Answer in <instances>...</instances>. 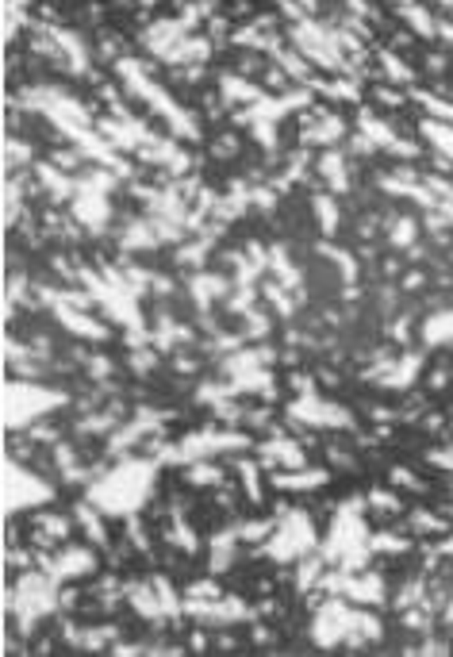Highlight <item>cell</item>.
Segmentation results:
<instances>
[{
    "mask_svg": "<svg viewBox=\"0 0 453 657\" xmlns=\"http://www.w3.org/2000/svg\"><path fill=\"white\" fill-rule=\"evenodd\" d=\"M150 484H154L150 462H123L112 473H104L100 484H93V504L104 507L108 515H127L146 500Z\"/></svg>",
    "mask_w": 453,
    "mask_h": 657,
    "instance_id": "1",
    "label": "cell"
},
{
    "mask_svg": "<svg viewBox=\"0 0 453 657\" xmlns=\"http://www.w3.org/2000/svg\"><path fill=\"white\" fill-rule=\"evenodd\" d=\"M4 419H8V427H20V423H27L31 415H43V412H51V408L58 404L62 396H54V392H46V389H31V384H8L4 389Z\"/></svg>",
    "mask_w": 453,
    "mask_h": 657,
    "instance_id": "2",
    "label": "cell"
},
{
    "mask_svg": "<svg viewBox=\"0 0 453 657\" xmlns=\"http://www.w3.org/2000/svg\"><path fill=\"white\" fill-rule=\"evenodd\" d=\"M4 496H8L4 500L8 512H20V507H27V504H46V500H51V488H46L43 481L27 477L15 462H8L4 465Z\"/></svg>",
    "mask_w": 453,
    "mask_h": 657,
    "instance_id": "3",
    "label": "cell"
},
{
    "mask_svg": "<svg viewBox=\"0 0 453 657\" xmlns=\"http://www.w3.org/2000/svg\"><path fill=\"white\" fill-rule=\"evenodd\" d=\"M8 604L20 611V619H39V615H46L54 607V588H51V580H43V577H23Z\"/></svg>",
    "mask_w": 453,
    "mask_h": 657,
    "instance_id": "4",
    "label": "cell"
},
{
    "mask_svg": "<svg viewBox=\"0 0 453 657\" xmlns=\"http://www.w3.org/2000/svg\"><path fill=\"white\" fill-rule=\"evenodd\" d=\"M308 546H311L308 515H292L288 527H281V535H277V542H273V554L281 557V561H292V557H300Z\"/></svg>",
    "mask_w": 453,
    "mask_h": 657,
    "instance_id": "5",
    "label": "cell"
},
{
    "mask_svg": "<svg viewBox=\"0 0 453 657\" xmlns=\"http://www.w3.org/2000/svg\"><path fill=\"white\" fill-rule=\"evenodd\" d=\"M192 615L208 623H235V619H246V607L235 604V599H223V604H192Z\"/></svg>",
    "mask_w": 453,
    "mask_h": 657,
    "instance_id": "6",
    "label": "cell"
},
{
    "mask_svg": "<svg viewBox=\"0 0 453 657\" xmlns=\"http://www.w3.org/2000/svg\"><path fill=\"white\" fill-rule=\"evenodd\" d=\"M51 569L54 573H65V577H77V573L93 569V557H88L85 549H70V554H62V561H54Z\"/></svg>",
    "mask_w": 453,
    "mask_h": 657,
    "instance_id": "7",
    "label": "cell"
},
{
    "mask_svg": "<svg viewBox=\"0 0 453 657\" xmlns=\"http://www.w3.org/2000/svg\"><path fill=\"white\" fill-rule=\"evenodd\" d=\"M346 585H350V596H353V599H373V604H376V599L384 596V592H381V580H376V577H361V580H350V577H346Z\"/></svg>",
    "mask_w": 453,
    "mask_h": 657,
    "instance_id": "8",
    "label": "cell"
},
{
    "mask_svg": "<svg viewBox=\"0 0 453 657\" xmlns=\"http://www.w3.org/2000/svg\"><path fill=\"white\" fill-rule=\"evenodd\" d=\"M423 131H426V138H431L434 146H442V150L453 158V131L449 127H442V123H423Z\"/></svg>",
    "mask_w": 453,
    "mask_h": 657,
    "instance_id": "9",
    "label": "cell"
},
{
    "mask_svg": "<svg viewBox=\"0 0 453 657\" xmlns=\"http://www.w3.org/2000/svg\"><path fill=\"white\" fill-rule=\"evenodd\" d=\"M269 457H281V462H288V469H300V465H303L300 450H296L292 442H273V446H269Z\"/></svg>",
    "mask_w": 453,
    "mask_h": 657,
    "instance_id": "10",
    "label": "cell"
},
{
    "mask_svg": "<svg viewBox=\"0 0 453 657\" xmlns=\"http://www.w3.org/2000/svg\"><path fill=\"white\" fill-rule=\"evenodd\" d=\"M327 473H300V477H277L281 488H308V484H323Z\"/></svg>",
    "mask_w": 453,
    "mask_h": 657,
    "instance_id": "11",
    "label": "cell"
},
{
    "mask_svg": "<svg viewBox=\"0 0 453 657\" xmlns=\"http://www.w3.org/2000/svg\"><path fill=\"white\" fill-rule=\"evenodd\" d=\"M315 208H319V216H323V227L331 231V227H334V208H331V200H327V196H315Z\"/></svg>",
    "mask_w": 453,
    "mask_h": 657,
    "instance_id": "12",
    "label": "cell"
},
{
    "mask_svg": "<svg viewBox=\"0 0 453 657\" xmlns=\"http://www.w3.org/2000/svg\"><path fill=\"white\" fill-rule=\"evenodd\" d=\"M423 100H426V108H431V112H438V116H449V119H453V108H449V104H438V100H431V96H423Z\"/></svg>",
    "mask_w": 453,
    "mask_h": 657,
    "instance_id": "13",
    "label": "cell"
}]
</instances>
